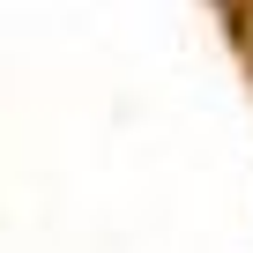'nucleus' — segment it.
Listing matches in <instances>:
<instances>
[{
	"label": "nucleus",
	"mask_w": 253,
	"mask_h": 253,
	"mask_svg": "<svg viewBox=\"0 0 253 253\" xmlns=\"http://www.w3.org/2000/svg\"><path fill=\"white\" fill-rule=\"evenodd\" d=\"M246 30H253V8H246Z\"/></svg>",
	"instance_id": "f257e3e1"
}]
</instances>
